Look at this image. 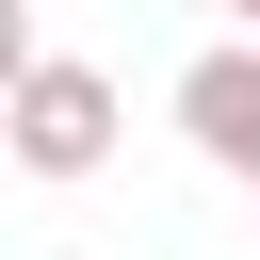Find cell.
Listing matches in <instances>:
<instances>
[{
  "label": "cell",
  "mask_w": 260,
  "mask_h": 260,
  "mask_svg": "<svg viewBox=\"0 0 260 260\" xmlns=\"http://www.w3.org/2000/svg\"><path fill=\"white\" fill-rule=\"evenodd\" d=\"M179 130H195V162H211V179H244V195H260V32H228V49H195V65H179Z\"/></svg>",
  "instance_id": "cell-2"
},
{
  "label": "cell",
  "mask_w": 260,
  "mask_h": 260,
  "mask_svg": "<svg viewBox=\"0 0 260 260\" xmlns=\"http://www.w3.org/2000/svg\"><path fill=\"white\" fill-rule=\"evenodd\" d=\"M228 16H244V32H260V0H228Z\"/></svg>",
  "instance_id": "cell-3"
},
{
  "label": "cell",
  "mask_w": 260,
  "mask_h": 260,
  "mask_svg": "<svg viewBox=\"0 0 260 260\" xmlns=\"http://www.w3.org/2000/svg\"><path fill=\"white\" fill-rule=\"evenodd\" d=\"M16 162L32 179H98L114 162V81L81 49H16Z\"/></svg>",
  "instance_id": "cell-1"
}]
</instances>
